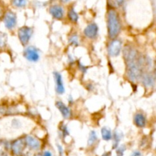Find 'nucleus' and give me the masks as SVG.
Returning <instances> with one entry per match:
<instances>
[{"instance_id": "obj_14", "label": "nucleus", "mask_w": 156, "mask_h": 156, "mask_svg": "<svg viewBox=\"0 0 156 156\" xmlns=\"http://www.w3.org/2000/svg\"><path fill=\"white\" fill-rule=\"evenodd\" d=\"M133 122L135 125L138 128H144L146 125V118L145 115L142 113H136L134 115Z\"/></svg>"}, {"instance_id": "obj_28", "label": "nucleus", "mask_w": 156, "mask_h": 156, "mask_svg": "<svg viewBox=\"0 0 156 156\" xmlns=\"http://www.w3.org/2000/svg\"><path fill=\"white\" fill-rule=\"evenodd\" d=\"M130 156H143V154H142L141 151H134L131 154Z\"/></svg>"}, {"instance_id": "obj_37", "label": "nucleus", "mask_w": 156, "mask_h": 156, "mask_svg": "<svg viewBox=\"0 0 156 156\" xmlns=\"http://www.w3.org/2000/svg\"></svg>"}, {"instance_id": "obj_35", "label": "nucleus", "mask_w": 156, "mask_h": 156, "mask_svg": "<svg viewBox=\"0 0 156 156\" xmlns=\"http://www.w3.org/2000/svg\"><path fill=\"white\" fill-rule=\"evenodd\" d=\"M37 156H41V155H37Z\"/></svg>"}, {"instance_id": "obj_20", "label": "nucleus", "mask_w": 156, "mask_h": 156, "mask_svg": "<svg viewBox=\"0 0 156 156\" xmlns=\"http://www.w3.org/2000/svg\"><path fill=\"white\" fill-rule=\"evenodd\" d=\"M7 35L4 32H0V48H3L6 46L7 44Z\"/></svg>"}, {"instance_id": "obj_29", "label": "nucleus", "mask_w": 156, "mask_h": 156, "mask_svg": "<svg viewBox=\"0 0 156 156\" xmlns=\"http://www.w3.org/2000/svg\"><path fill=\"white\" fill-rule=\"evenodd\" d=\"M57 148H58V151H59V155L62 156V154H63V149H62V147L60 145H57Z\"/></svg>"}, {"instance_id": "obj_24", "label": "nucleus", "mask_w": 156, "mask_h": 156, "mask_svg": "<svg viewBox=\"0 0 156 156\" xmlns=\"http://www.w3.org/2000/svg\"><path fill=\"white\" fill-rule=\"evenodd\" d=\"M21 125V122H20V121L18 120H16V119H14L13 121H12V126L14 127V128H20Z\"/></svg>"}, {"instance_id": "obj_15", "label": "nucleus", "mask_w": 156, "mask_h": 156, "mask_svg": "<svg viewBox=\"0 0 156 156\" xmlns=\"http://www.w3.org/2000/svg\"><path fill=\"white\" fill-rule=\"evenodd\" d=\"M123 135L121 132L120 131H115L114 135H113V139H114V143H113V148L114 149H117L119 146L120 141H121L122 138H123Z\"/></svg>"}, {"instance_id": "obj_3", "label": "nucleus", "mask_w": 156, "mask_h": 156, "mask_svg": "<svg viewBox=\"0 0 156 156\" xmlns=\"http://www.w3.org/2000/svg\"><path fill=\"white\" fill-rule=\"evenodd\" d=\"M33 28L28 26H23L18 31V36L20 42L23 46H26L29 43L33 35Z\"/></svg>"}, {"instance_id": "obj_5", "label": "nucleus", "mask_w": 156, "mask_h": 156, "mask_svg": "<svg viewBox=\"0 0 156 156\" xmlns=\"http://www.w3.org/2000/svg\"><path fill=\"white\" fill-rule=\"evenodd\" d=\"M26 146L24 138H18L15 139L11 144V150L12 153L16 156H20L22 154L24 148Z\"/></svg>"}, {"instance_id": "obj_12", "label": "nucleus", "mask_w": 156, "mask_h": 156, "mask_svg": "<svg viewBox=\"0 0 156 156\" xmlns=\"http://www.w3.org/2000/svg\"><path fill=\"white\" fill-rule=\"evenodd\" d=\"M56 106L58 109L60 113L62 114V116L66 119H69L72 116V110L69 106H67L62 101L57 100L56 102Z\"/></svg>"}, {"instance_id": "obj_25", "label": "nucleus", "mask_w": 156, "mask_h": 156, "mask_svg": "<svg viewBox=\"0 0 156 156\" xmlns=\"http://www.w3.org/2000/svg\"><path fill=\"white\" fill-rule=\"evenodd\" d=\"M78 67H79V70H81V71L82 72V73H85L87 72V67H85V66H84L83 64H81L80 62L79 63H78Z\"/></svg>"}, {"instance_id": "obj_6", "label": "nucleus", "mask_w": 156, "mask_h": 156, "mask_svg": "<svg viewBox=\"0 0 156 156\" xmlns=\"http://www.w3.org/2000/svg\"><path fill=\"white\" fill-rule=\"evenodd\" d=\"M24 57L30 62H37L40 59V53L37 48L34 46H29L24 50Z\"/></svg>"}, {"instance_id": "obj_4", "label": "nucleus", "mask_w": 156, "mask_h": 156, "mask_svg": "<svg viewBox=\"0 0 156 156\" xmlns=\"http://www.w3.org/2000/svg\"><path fill=\"white\" fill-rule=\"evenodd\" d=\"M123 49V42L120 39H113L108 46V55L113 58L119 56Z\"/></svg>"}, {"instance_id": "obj_13", "label": "nucleus", "mask_w": 156, "mask_h": 156, "mask_svg": "<svg viewBox=\"0 0 156 156\" xmlns=\"http://www.w3.org/2000/svg\"><path fill=\"white\" fill-rule=\"evenodd\" d=\"M142 82L146 87H152L155 85V76L152 73H143L142 76Z\"/></svg>"}, {"instance_id": "obj_10", "label": "nucleus", "mask_w": 156, "mask_h": 156, "mask_svg": "<svg viewBox=\"0 0 156 156\" xmlns=\"http://www.w3.org/2000/svg\"><path fill=\"white\" fill-rule=\"evenodd\" d=\"M50 14L53 18L57 20H62L64 18L65 11L63 7L60 5H53L49 9Z\"/></svg>"}, {"instance_id": "obj_1", "label": "nucleus", "mask_w": 156, "mask_h": 156, "mask_svg": "<svg viewBox=\"0 0 156 156\" xmlns=\"http://www.w3.org/2000/svg\"><path fill=\"white\" fill-rule=\"evenodd\" d=\"M126 72L128 79L132 82H136L142 78L143 74V67H145V59L139 57L137 59L126 61Z\"/></svg>"}, {"instance_id": "obj_22", "label": "nucleus", "mask_w": 156, "mask_h": 156, "mask_svg": "<svg viewBox=\"0 0 156 156\" xmlns=\"http://www.w3.org/2000/svg\"><path fill=\"white\" fill-rule=\"evenodd\" d=\"M26 0H12V4L17 8H23L26 6Z\"/></svg>"}, {"instance_id": "obj_19", "label": "nucleus", "mask_w": 156, "mask_h": 156, "mask_svg": "<svg viewBox=\"0 0 156 156\" xmlns=\"http://www.w3.org/2000/svg\"><path fill=\"white\" fill-rule=\"evenodd\" d=\"M98 140V135L96 133L95 131L92 130V131L90 132L89 137L88 139V146H92Z\"/></svg>"}, {"instance_id": "obj_23", "label": "nucleus", "mask_w": 156, "mask_h": 156, "mask_svg": "<svg viewBox=\"0 0 156 156\" xmlns=\"http://www.w3.org/2000/svg\"><path fill=\"white\" fill-rule=\"evenodd\" d=\"M126 147L125 145H121L120 146H118V148L116 149V154L117 155L116 156H123V154H124V151L126 150Z\"/></svg>"}, {"instance_id": "obj_2", "label": "nucleus", "mask_w": 156, "mask_h": 156, "mask_svg": "<svg viewBox=\"0 0 156 156\" xmlns=\"http://www.w3.org/2000/svg\"><path fill=\"white\" fill-rule=\"evenodd\" d=\"M107 28L108 37L111 40L117 38L121 32V20L119 13L115 9H109L108 12Z\"/></svg>"}, {"instance_id": "obj_31", "label": "nucleus", "mask_w": 156, "mask_h": 156, "mask_svg": "<svg viewBox=\"0 0 156 156\" xmlns=\"http://www.w3.org/2000/svg\"><path fill=\"white\" fill-rule=\"evenodd\" d=\"M68 59H69V63H71V64H72V63H73V64L74 63L75 60H74V58H73V56H71V55H69Z\"/></svg>"}, {"instance_id": "obj_18", "label": "nucleus", "mask_w": 156, "mask_h": 156, "mask_svg": "<svg viewBox=\"0 0 156 156\" xmlns=\"http://www.w3.org/2000/svg\"><path fill=\"white\" fill-rule=\"evenodd\" d=\"M69 44L71 46H74V47H76V46L79 45V36H78L77 34H73V35H70L69 37Z\"/></svg>"}, {"instance_id": "obj_17", "label": "nucleus", "mask_w": 156, "mask_h": 156, "mask_svg": "<svg viewBox=\"0 0 156 156\" xmlns=\"http://www.w3.org/2000/svg\"><path fill=\"white\" fill-rule=\"evenodd\" d=\"M67 16H68L69 20L71 21L72 23H77L79 21V15L77 12L75 11V9L73 7L70 8L68 10V13H67Z\"/></svg>"}, {"instance_id": "obj_30", "label": "nucleus", "mask_w": 156, "mask_h": 156, "mask_svg": "<svg viewBox=\"0 0 156 156\" xmlns=\"http://www.w3.org/2000/svg\"><path fill=\"white\" fill-rule=\"evenodd\" d=\"M43 156H53V154H52V152L50 151L47 150V151H44V153H43Z\"/></svg>"}, {"instance_id": "obj_16", "label": "nucleus", "mask_w": 156, "mask_h": 156, "mask_svg": "<svg viewBox=\"0 0 156 156\" xmlns=\"http://www.w3.org/2000/svg\"><path fill=\"white\" fill-rule=\"evenodd\" d=\"M101 137L103 140L110 141L113 139V134L111 128H108V127H103L101 129Z\"/></svg>"}, {"instance_id": "obj_8", "label": "nucleus", "mask_w": 156, "mask_h": 156, "mask_svg": "<svg viewBox=\"0 0 156 156\" xmlns=\"http://www.w3.org/2000/svg\"><path fill=\"white\" fill-rule=\"evenodd\" d=\"M3 21H4V24L6 28L9 29V30H12L17 24L16 14L15 12H12V11H8L5 14Z\"/></svg>"}, {"instance_id": "obj_33", "label": "nucleus", "mask_w": 156, "mask_h": 156, "mask_svg": "<svg viewBox=\"0 0 156 156\" xmlns=\"http://www.w3.org/2000/svg\"><path fill=\"white\" fill-rule=\"evenodd\" d=\"M61 1H62V2H68L69 1H70V0H61Z\"/></svg>"}, {"instance_id": "obj_36", "label": "nucleus", "mask_w": 156, "mask_h": 156, "mask_svg": "<svg viewBox=\"0 0 156 156\" xmlns=\"http://www.w3.org/2000/svg\"><path fill=\"white\" fill-rule=\"evenodd\" d=\"M51 1H53V0H51Z\"/></svg>"}, {"instance_id": "obj_26", "label": "nucleus", "mask_w": 156, "mask_h": 156, "mask_svg": "<svg viewBox=\"0 0 156 156\" xmlns=\"http://www.w3.org/2000/svg\"><path fill=\"white\" fill-rule=\"evenodd\" d=\"M0 156H5V145L2 144H0Z\"/></svg>"}, {"instance_id": "obj_32", "label": "nucleus", "mask_w": 156, "mask_h": 156, "mask_svg": "<svg viewBox=\"0 0 156 156\" xmlns=\"http://www.w3.org/2000/svg\"><path fill=\"white\" fill-rule=\"evenodd\" d=\"M111 151H108V152L104 153V154H102L101 156H111Z\"/></svg>"}, {"instance_id": "obj_21", "label": "nucleus", "mask_w": 156, "mask_h": 156, "mask_svg": "<svg viewBox=\"0 0 156 156\" xmlns=\"http://www.w3.org/2000/svg\"><path fill=\"white\" fill-rule=\"evenodd\" d=\"M59 130H60V132L61 135L63 138L66 137L67 136H69V129H68V127H67L66 125L65 124H62V125L59 126Z\"/></svg>"}, {"instance_id": "obj_7", "label": "nucleus", "mask_w": 156, "mask_h": 156, "mask_svg": "<svg viewBox=\"0 0 156 156\" xmlns=\"http://www.w3.org/2000/svg\"><path fill=\"white\" fill-rule=\"evenodd\" d=\"M99 32V28L96 23L92 22L89 23L86 27L85 28L83 31L84 35L88 39H95L98 37Z\"/></svg>"}, {"instance_id": "obj_11", "label": "nucleus", "mask_w": 156, "mask_h": 156, "mask_svg": "<svg viewBox=\"0 0 156 156\" xmlns=\"http://www.w3.org/2000/svg\"><path fill=\"white\" fill-rule=\"evenodd\" d=\"M53 78L55 81V88H56V93L62 95L65 93V87H64L62 76L60 73L57 71L53 72Z\"/></svg>"}, {"instance_id": "obj_9", "label": "nucleus", "mask_w": 156, "mask_h": 156, "mask_svg": "<svg viewBox=\"0 0 156 156\" xmlns=\"http://www.w3.org/2000/svg\"><path fill=\"white\" fill-rule=\"evenodd\" d=\"M24 140H25L26 146L28 147L30 149L34 150V151H37L39 150L41 147V142L37 138L34 137L31 135H27L24 137Z\"/></svg>"}, {"instance_id": "obj_34", "label": "nucleus", "mask_w": 156, "mask_h": 156, "mask_svg": "<svg viewBox=\"0 0 156 156\" xmlns=\"http://www.w3.org/2000/svg\"><path fill=\"white\" fill-rule=\"evenodd\" d=\"M0 16H1V12H0Z\"/></svg>"}, {"instance_id": "obj_27", "label": "nucleus", "mask_w": 156, "mask_h": 156, "mask_svg": "<svg viewBox=\"0 0 156 156\" xmlns=\"http://www.w3.org/2000/svg\"><path fill=\"white\" fill-rule=\"evenodd\" d=\"M117 6H122L125 3L126 0H114Z\"/></svg>"}]
</instances>
